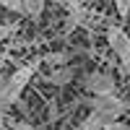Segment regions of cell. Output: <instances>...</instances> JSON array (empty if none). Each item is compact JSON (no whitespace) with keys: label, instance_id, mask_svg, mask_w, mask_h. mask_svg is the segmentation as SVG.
<instances>
[{"label":"cell","instance_id":"cell-1","mask_svg":"<svg viewBox=\"0 0 130 130\" xmlns=\"http://www.w3.org/2000/svg\"><path fill=\"white\" fill-rule=\"evenodd\" d=\"M127 109V104L117 96H94L91 99V112H96L104 120V127L120 120V115Z\"/></svg>","mask_w":130,"mask_h":130},{"label":"cell","instance_id":"cell-2","mask_svg":"<svg viewBox=\"0 0 130 130\" xmlns=\"http://www.w3.org/2000/svg\"><path fill=\"white\" fill-rule=\"evenodd\" d=\"M86 89L94 96H115V78L109 73H91L86 81Z\"/></svg>","mask_w":130,"mask_h":130},{"label":"cell","instance_id":"cell-3","mask_svg":"<svg viewBox=\"0 0 130 130\" xmlns=\"http://www.w3.org/2000/svg\"><path fill=\"white\" fill-rule=\"evenodd\" d=\"M107 42H109V47L115 50V55H117V57H120L122 52L130 50V37L125 34L120 26H109V29H107Z\"/></svg>","mask_w":130,"mask_h":130},{"label":"cell","instance_id":"cell-4","mask_svg":"<svg viewBox=\"0 0 130 130\" xmlns=\"http://www.w3.org/2000/svg\"><path fill=\"white\" fill-rule=\"evenodd\" d=\"M73 75H75V70L70 68V65H62V68H55V70L47 75V81L55 83V86H65L68 81H73Z\"/></svg>","mask_w":130,"mask_h":130},{"label":"cell","instance_id":"cell-5","mask_svg":"<svg viewBox=\"0 0 130 130\" xmlns=\"http://www.w3.org/2000/svg\"><path fill=\"white\" fill-rule=\"evenodd\" d=\"M70 60V55L68 52H50V55L44 57V62H50V65H55V68H62L65 62Z\"/></svg>","mask_w":130,"mask_h":130},{"label":"cell","instance_id":"cell-6","mask_svg":"<svg viewBox=\"0 0 130 130\" xmlns=\"http://www.w3.org/2000/svg\"><path fill=\"white\" fill-rule=\"evenodd\" d=\"M42 10H44V3H42V0H26L24 3V13H29L31 18H37Z\"/></svg>","mask_w":130,"mask_h":130},{"label":"cell","instance_id":"cell-7","mask_svg":"<svg viewBox=\"0 0 130 130\" xmlns=\"http://www.w3.org/2000/svg\"><path fill=\"white\" fill-rule=\"evenodd\" d=\"M3 8L13 10V13H24V3H21V0H3Z\"/></svg>","mask_w":130,"mask_h":130},{"label":"cell","instance_id":"cell-8","mask_svg":"<svg viewBox=\"0 0 130 130\" xmlns=\"http://www.w3.org/2000/svg\"><path fill=\"white\" fill-rule=\"evenodd\" d=\"M13 29H16V24H0V42H3L5 37H10Z\"/></svg>","mask_w":130,"mask_h":130},{"label":"cell","instance_id":"cell-9","mask_svg":"<svg viewBox=\"0 0 130 130\" xmlns=\"http://www.w3.org/2000/svg\"><path fill=\"white\" fill-rule=\"evenodd\" d=\"M104 130H130V122H122V120H117V122H112V125H107Z\"/></svg>","mask_w":130,"mask_h":130},{"label":"cell","instance_id":"cell-10","mask_svg":"<svg viewBox=\"0 0 130 130\" xmlns=\"http://www.w3.org/2000/svg\"><path fill=\"white\" fill-rule=\"evenodd\" d=\"M120 62H122V68H125V73L130 75V50H127V52H122V55H120Z\"/></svg>","mask_w":130,"mask_h":130},{"label":"cell","instance_id":"cell-11","mask_svg":"<svg viewBox=\"0 0 130 130\" xmlns=\"http://www.w3.org/2000/svg\"><path fill=\"white\" fill-rule=\"evenodd\" d=\"M117 10H120L122 16H127L130 13V3H127V0H117Z\"/></svg>","mask_w":130,"mask_h":130},{"label":"cell","instance_id":"cell-12","mask_svg":"<svg viewBox=\"0 0 130 130\" xmlns=\"http://www.w3.org/2000/svg\"><path fill=\"white\" fill-rule=\"evenodd\" d=\"M13 130H34V125H29V122H16Z\"/></svg>","mask_w":130,"mask_h":130},{"label":"cell","instance_id":"cell-13","mask_svg":"<svg viewBox=\"0 0 130 130\" xmlns=\"http://www.w3.org/2000/svg\"><path fill=\"white\" fill-rule=\"evenodd\" d=\"M3 127H5V117L0 115V130H3Z\"/></svg>","mask_w":130,"mask_h":130},{"label":"cell","instance_id":"cell-14","mask_svg":"<svg viewBox=\"0 0 130 130\" xmlns=\"http://www.w3.org/2000/svg\"><path fill=\"white\" fill-rule=\"evenodd\" d=\"M3 130H8V125H5V127H3Z\"/></svg>","mask_w":130,"mask_h":130}]
</instances>
